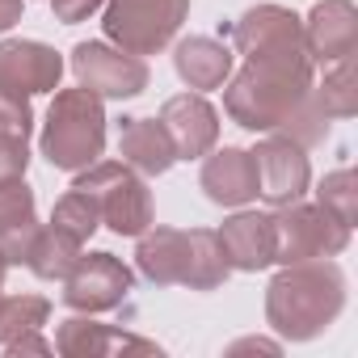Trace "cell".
<instances>
[{
    "label": "cell",
    "mask_w": 358,
    "mask_h": 358,
    "mask_svg": "<svg viewBox=\"0 0 358 358\" xmlns=\"http://www.w3.org/2000/svg\"><path fill=\"white\" fill-rule=\"evenodd\" d=\"M345 308V274L316 257L287 266L266 291V320L287 341H312L324 333Z\"/></svg>",
    "instance_id": "obj_1"
},
{
    "label": "cell",
    "mask_w": 358,
    "mask_h": 358,
    "mask_svg": "<svg viewBox=\"0 0 358 358\" xmlns=\"http://www.w3.org/2000/svg\"><path fill=\"white\" fill-rule=\"evenodd\" d=\"M224 85L228 118L253 135H266L278 131L312 93V59H245V68Z\"/></svg>",
    "instance_id": "obj_2"
},
{
    "label": "cell",
    "mask_w": 358,
    "mask_h": 358,
    "mask_svg": "<svg viewBox=\"0 0 358 358\" xmlns=\"http://www.w3.org/2000/svg\"><path fill=\"white\" fill-rule=\"evenodd\" d=\"M43 156L51 169L80 173L106 152V106L89 89H55V101L47 110L43 135H38Z\"/></svg>",
    "instance_id": "obj_3"
},
{
    "label": "cell",
    "mask_w": 358,
    "mask_h": 358,
    "mask_svg": "<svg viewBox=\"0 0 358 358\" xmlns=\"http://www.w3.org/2000/svg\"><path fill=\"white\" fill-rule=\"evenodd\" d=\"M76 190L93 194L101 224L114 236H139L152 228V194L148 182L122 160H93L89 169L76 173Z\"/></svg>",
    "instance_id": "obj_4"
},
{
    "label": "cell",
    "mask_w": 358,
    "mask_h": 358,
    "mask_svg": "<svg viewBox=\"0 0 358 358\" xmlns=\"http://www.w3.org/2000/svg\"><path fill=\"white\" fill-rule=\"evenodd\" d=\"M101 30L114 47L131 51V55H156L164 51L177 30H182L190 0H106L101 5Z\"/></svg>",
    "instance_id": "obj_5"
},
{
    "label": "cell",
    "mask_w": 358,
    "mask_h": 358,
    "mask_svg": "<svg viewBox=\"0 0 358 358\" xmlns=\"http://www.w3.org/2000/svg\"><path fill=\"white\" fill-rule=\"evenodd\" d=\"M274 262L295 266V262H316V257H337L350 245V224L329 215L320 203H287L274 207Z\"/></svg>",
    "instance_id": "obj_6"
},
{
    "label": "cell",
    "mask_w": 358,
    "mask_h": 358,
    "mask_svg": "<svg viewBox=\"0 0 358 358\" xmlns=\"http://www.w3.org/2000/svg\"><path fill=\"white\" fill-rule=\"evenodd\" d=\"M72 76L80 89L97 93L101 101H127L148 89V64L114 43H76Z\"/></svg>",
    "instance_id": "obj_7"
},
{
    "label": "cell",
    "mask_w": 358,
    "mask_h": 358,
    "mask_svg": "<svg viewBox=\"0 0 358 358\" xmlns=\"http://www.w3.org/2000/svg\"><path fill=\"white\" fill-rule=\"evenodd\" d=\"M232 47L245 59H312L303 47V17L282 5H257L232 26Z\"/></svg>",
    "instance_id": "obj_8"
},
{
    "label": "cell",
    "mask_w": 358,
    "mask_h": 358,
    "mask_svg": "<svg viewBox=\"0 0 358 358\" xmlns=\"http://www.w3.org/2000/svg\"><path fill=\"white\" fill-rule=\"evenodd\" d=\"M135 274L122 266V257L114 253H80L76 266L64 278V303L72 312H114L118 303H127Z\"/></svg>",
    "instance_id": "obj_9"
},
{
    "label": "cell",
    "mask_w": 358,
    "mask_h": 358,
    "mask_svg": "<svg viewBox=\"0 0 358 358\" xmlns=\"http://www.w3.org/2000/svg\"><path fill=\"white\" fill-rule=\"evenodd\" d=\"M253 164H257V199H266L270 207H287L308 194L312 169L303 148L291 135L266 131V139L253 148Z\"/></svg>",
    "instance_id": "obj_10"
},
{
    "label": "cell",
    "mask_w": 358,
    "mask_h": 358,
    "mask_svg": "<svg viewBox=\"0 0 358 358\" xmlns=\"http://www.w3.org/2000/svg\"><path fill=\"white\" fill-rule=\"evenodd\" d=\"M160 122L173 139L177 160H203L220 143V110L207 101V93H177L160 106Z\"/></svg>",
    "instance_id": "obj_11"
},
{
    "label": "cell",
    "mask_w": 358,
    "mask_h": 358,
    "mask_svg": "<svg viewBox=\"0 0 358 358\" xmlns=\"http://www.w3.org/2000/svg\"><path fill=\"white\" fill-rule=\"evenodd\" d=\"M64 80V55L38 38H5L0 43V85L26 97L55 93Z\"/></svg>",
    "instance_id": "obj_12"
},
{
    "label": "cell",
    "mask_w": 358,
    "mask_h": 358,
    "mask_svg": "<svg viewBox=\"0 0 358 358\" xmlns=\"http://www.w3.org/2000/svg\"><path fill=\"white\" fill-rule=\"evenodd\" d=\"M303 47L316 64H341L358 51V9L350 0H320L303 17Z\"/></svg>",
    "instance_id": "obj_13"
},
{
    "label": "cell",
    "mask_w": 358,
    "mask_h": 358,
    "mask_svg": "<svg viewBox=\"0 0 358 358\" xmlns=\"http://www.w3.org/2000/svg\"><path fill=\"white\" fill-rule=\"evenodd\" d=\"M199 186L215 207H249L257 199V164L245 148H211L203 156Z\"/></svg>",
    "instance_id": "obj_14"
},
{
    "label": "cell",
    "mask_w": 358,
    "mask_h": 358,
    "mask_svg": "<svg viewBox=\"0 0 358 358\" xmlns=\"http://www.w3.org/2000/svg\"><path fill=\"white\" fill-rule=\"evenodd\" d=\"M228 270H245L257 274L266 266H274V220L266 211H245L236 207L232 220H224V228L215 232Z\"/></svg>",
    "instance_id": "obj_15"
},
{
    "label": "cell",
    "mask_w": 358,
    "mask_h": 358,
    "mask_svg": "<svg viewBox=\"0 0 358 358\" xmlns=\"http://www.w3.org/2000/svg\"><path fill=\"white\" fill-rule=\"evenodd\" d=\"M55 350L68 354V358H110V354H122V350H135V354H160L156 341H143V337H131L122 329H110L101 320H93L89 312H76L59 324L55 333Z\"/></svg>",
    "instance_id": "obj_16"
},
{
    "label": "cell",
    "mask_w": 358,
    "mask_h": 358,
    "mask_svg": "<svg viewBox=\"0 0 358 358\" xmlns=\"http://www.w3.org/2000/svg\"><path fill=\"white\" fill-rule=\"evenodd\" d=\"M118 156L122 164H131L139 177H160L177 164V152H173V139L164 131L160 118H122V131H118Z\"/></svg>",
    "instance_id": "obj_17"
},
{
    "label": "cell",
    "mask_w": 358,
    "mask_h": 358,
    "mask_svg": "<svg viewBox=\"0 0 358 358\" xmlns=\"http://www.w3.org/2000/svg\"><path fill=\"white\" fill-rule=\"evenodd\" d=\"M173 68L182 76V85L194 93L224 89V80L232 76V47H224L220 38H207V34H190L173 47Z\"/></svg>",
    "instance_id": "obj_18"
},
{
    "label": "cell",
    "mask_w": 358,
    "mask_h": 358,
    "mask_svg": "<svg viewBox=\"0 0 358 358\" xmlns=\"http://www.w3.org/2000/svg\"><path fill=\"white\" fill-rule=\"evenodd\" d=\"M38 220H34V190L22 182H5L0 186V253L9 257V266H26V253L38 236Z\"/></svg>",
    "instance_id": "obj_19"
},
{
    "label": "cell",
    "mask_w": 358,
    "mask_h": 358,
    "mask_svg": "<svg viewBox=\"0 0 358 358\" xmlns=\"http://www.w3.org/2000/svg\"><path fill=\"white\" fill-rule=\"evenodd\" d=\"M135 241H139L135 266H139V274L148 282H156V287L182 282V270H186V232H177V228H148Z\"/></svg>",
    "instance_id": "obj_20"
},
{
    "label": "cell",
    "mask_w": 358,
    "mask_h": 358,
    "mask_svg": "<svg viewBox=\"0 0 358 358\" xmlns=\"http://www.w3.org/2000/svg\"><path fill=\"white\" fill-rule=\"evenodd\" d=\"M228 262L220 249V236L211 228H190L186 232V270H182V287L190 291H215L228 278Z\"/></svg>",
    "instance_id": "obj_21"
},
{
    "label": "cell",
    "mask_w": 358,
    "mask_h": 358,
    "mask_svg": "<svg viewBox=\"0 0 358 358\" xmlns=\"http://www.w3.org/2000/svg\"><path fill=\"white\" fill-rule=\"evenodd\" d=\"M80 253H85V245H80L76 236H68L64 228L47 224V228H38V236H34V245H30V253H26V266H30L43 282H64Z\"/></svg>",
    "instance_id": "obj_22"
},
{
    "label": "cell",
    "mask_w": 358,
    "mask_h": 358,
    "mask_svg": "<svg viewBox=\"0 0 358 358\" xmlns=\"http://www.w3.org/2000/svg\"><path fill=\"white\" fill-rule=\"evenodd\" d=\"M51 316V299L43 295H0V350L26 333H43Z\"/></svg>",
    "instance_id": "obj_23"
},
{
    "label": "cell",
    "mask_w": 358,
    "mask_h": 358,
    "mask_svg": "<svg viewBox=\"0 0 358 358\" xmlns=\"http://www.w3.org/2000/svg\"><path fill=\"white\" fill-rule=\"evenodd\" d=\"M312 97H316V106L324 110V118H350V114L358 110V89H354V59L329 64V72H324V85H320V89L312 85Z\"/></svg>",
    "instance_id": "obj_24"
},
{
    "label": "cell",
    "mask_w": 358,
    "mask_h": 358,
    "mask_svg": "<svg viewBox=\"0 0 358 358\" xmlns=\"http://www.w3.org/2000/svg\"><path fill=\"white\" fill-rule=\"evenodd\" d=\"M51 224L55 228H64L68 236H76L80 245L101 228V211H97V203H93V194H85V190H68L59 203H55V211H51Z\"/></svg>",
    "instance_id": "obj_25"
},
{
    "label": "cell",
    "mask_w": 358,
    "mask_h": 358,
    "mask_svg": "<svg viewBox=\"0 0 358 358\" xmlns=\"http://www.w3.org/2000/svg\"><path fill=\"white\" fill-rule=\"evenodd\" d=\"M316 199H320V207H324L329 215H337L341 224H350V228H354V207H358V194H354V173H350V169L329 173L324 182H320V190H316Z\"/></svg>",
    "instance_id": "obj_26"
},
{
    "label": "cell",
    "mask_w": 358,
    "mask_h": 358,
    "mask_svg": "<svg viewBox=\"0 0 358 358\" xmlns=\"http://www.w3.org/2000/svg\"><path fill=\"white\" fill-rule=\"evenodd\" d=\"M0 131H5V135H22V139H30V131H34L30 97L17 93V89H5V85H0Z\"/></svg>",
    "instance_id": "obj_27"
},
{
    "label": "cell",
    "mask_w": 358,
    "mask_h": 358,
    "mask_svg": "<svg viewBox=\"0 0 358 358\" xmlns=\"http://www.w3.org/2000/svg\"><path fill=\"white\" fill-rule=\"evenodd\" d=\"M30 169V143L22 135H5L0 131V186L5 182H22Z\"/></svg>",
    "instance_id": "obj_28"
},
{
    "label": "cell",
    "mask_w": 358,
    "mask_h": 358,
    "mask_svg": "<svg viewBox=\"0 0 358 358\" xmlns=\"http://www.w3.org/2000/svg\"><path fill=\"white\" fill-rule=\"evenodd\" d=\"M101 5H106V0H51V13L64 26H76V22H89Z\"/></svg>",
    "instance_id": "obj_29"
},
{
    "label": "cell",
    "mask_w": 358,
    "mask_h": 358,
    "mask_svg": "<svg viewBox=\"0 0 358 358\" xmlns=\"http://www.w3.org/2000/svg\"><path fill=\"white\" fill-rule=\"evenodd\" d=\"M5 354H55V345L47 341V337H38V333H26V337H17V341H9L5 345Z\"/></svg>",
    "instance_id": "obj_30"
},
{
    "label": "cell",
    "mask_w": 358,
    "mask_h": 358,
    "mask_svg": "<svg viewBox=\"0 0 358 358\" xmlns=\"http://www.w3.org/2000/svg\"><path fill=\"white\" fill-rule=\"evenodd\" d=\"M22 9H26V0H0V34L22 22Z\"/></svg>",
    "instance_id": "obj_31"
},
{
    "label": "cell",
    "mask_w": 358,
    "mask_h": 358,
    "mask_svg": "<svg viewBox=\"0 0 358 358\" xmlns=\"http://www.w3.org/2000/svg\"><path fill=\"white\" fill-rule=\"evenodd\" d=\"M236 350H266V354H278V341H262V337H245V341H236V345H228V354H236Z\"/></svg>",
    "instance_id": "obj_32"
},
{
    "label": "cell",
    "mask_w": 358,
    "mask_h": 358,
    "mask_svg": "<svg viewBox=\"0 0 358 358\" xmlns=\"http://www.w3.org/2000/svg\"><path fill=\"white\" fill-rule=\"evenodd\" d=\"M5 274H9V257L0 253V291H5Z\"/></svg>",
    "instance_id": "obj_33"
}]
</instances>
